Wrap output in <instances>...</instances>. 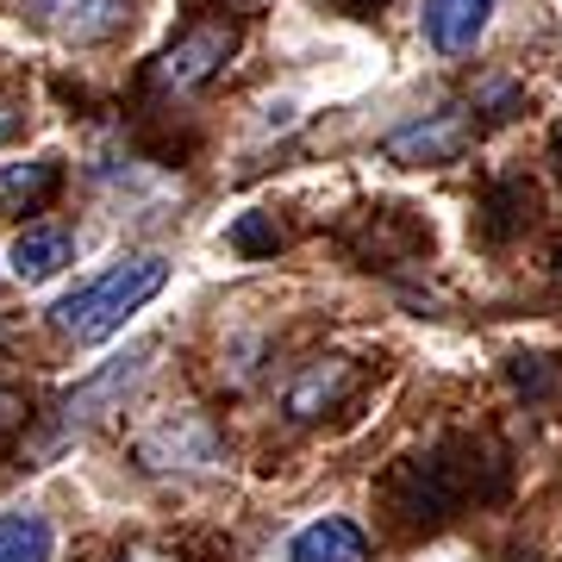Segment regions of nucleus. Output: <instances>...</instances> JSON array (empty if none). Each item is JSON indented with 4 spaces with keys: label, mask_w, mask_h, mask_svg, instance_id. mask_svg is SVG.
<instances>
[{
    "label": "nucleus",
    "mask_w": 562,
    "mask_h": 562,
    "mask_svg": "<svg viewBox=\"0 0 562 562\" xmlns=\"http://www.w3.org/2000/svg\"><path fill=\"white\" fill-rule=\"evenodd\" d=\"M0 138H7V113H0Z\"/></svg>",
    "instance_id": "4468645a"
},
{
    "label": "nucleus",
    "mask_w": 562,
    "mask_h": 562,
    "mask_svg": "<svg viewBox=\"0 0 562 562\" xmlns=\"http://www.w3.org/2000/svg\"><path fill=\"white\" fill-rule=\"evenodd\" d=\"M162 288H169V262L162 257H150V250H144V257H120L113 269H101V276L88 281V288H76L69 301L50 306V319H57L63 338L101 344V338H113L132 313H144Z\"/></svg>",
    "instance_id": "f257e3e1"
},
{
    "label": "nucleus",
    "mask_w": 562,
    "mask_h": 562,
    "mask_svg": "<svg viewBox=\"0 0 562 562\" xmlns=\"http://www.w3.org/2000/svg\"><path fill=\"white\" fill-rule=\"evenodd\" d=\"M232 44H238V32L232 25H201L194 38H181L169 57H162V88H201L213 69H220L225 57H232Z\"/></svg>",
    "instance_id": "39448f33"
},
{
    "label": "nucleus",
    "mask_w": 562,
    "mask_h": 562,
    "mask_svg": "<svg viewBox=\"0 0 562 562\" xmlns=\"http://www.w3.org/2000/svg\"><path fill=\"white\" fill-rule=\"evenodd\" d=\"M144 357H150V350H144ZM144 357H132V362H125V357H120V362H106V369H101V375H94L88 387H81V394H69V401H63V419L50 425V438H44V443H32V457H50V443H57V438L81 431L88 419H101V406H106V401H120L125 387L138 382Z\"/></svg>",
    "instance_id": "7ed1b4c3"
},
{
    "label": "nucleus",
    "mask_w": 562,
    "mask_h": 562,
    "mask_svg": "<svg viewBox=\"0 0 562 562\" xmlns=\"http://www.w3.org/2000/svg\"><path fill=\"white\" fill-rule=\"evenodd\" d=\"M344 369L338 357H325V369H306V382H294V394H288V413L294 419H319V406H331L344 394Z\"/></svg>",
    "instance_id": "9b49d317"
},
{
    "label": "nucleus",
    "mask_w": 562,
    "mask_h": 562,
    "mask_svg": "<svg viewBox=\"0 0 562 562\" xmlns=\"http://www.w3.org/2000/svg\"><path fill=\"white\" fill-rule=\"evenodd\" d=\"M57 531L38 513H0V562H50Z\"/></svg>",
    "instance_id": "1a4fd4ad"
},
{
    "label": "nucleus",
    "mask_w": 562,
    "mask_h": 562,
    "mask_svg": "<svg viewBox=\"0 0 562 562\" xmlns=\"http://www.w3.org/2000/svg\"><path fill=\"white\" fill-rule=\"evenodd\" d=\"M487 13L494 0H425V38L438 57H469L487 32Z\"/></svg>",
    "instance_id": "20e7f679"
},
{
    "label": "nucleus",
    "mask_w": 562,
    "mask_h": 562,
    "mask_svg": "<svg viewBox=\"0 0 562 562\" xmlns=\"http://www.w3.org/2000/svg\"><path fill=\"white\" fill-rule=\"evenodd\" d=\"M288 562H369V538L350 519H313L288 543Z\"/></svg>",
    "instance_id": "0eeeda50"
},
{
    "label": "nucleus",
    "mask_w": 562,
    "mask_h": 562,
    "mask_svg": "<svg viewBox=\"0 0 562 562\" xmlns=\"http://www.w3.org/2000/svg\"><path fill=\"white\" fill-rule=\"evenodd\" d=\"M232 244H238V250H276L281 232L269 220H257V213H244V220L232 225Z\"/></svg>",
    "instance_id": "f8f14e48"
},
{
    "label": "nucleus",
    "mask_w": 562,
    "mask_h": 562,
    "mask_svg": "<svg viewBox=\"0 0 562 562\" xmlns=\"http://www.w3.org/2000/svg\"><path fill=\"white\" fill-rule=\"evenodd\" d=\"M132 562H157V557H132Z\"/></svg>",
    "instance_id": "2eb2a0df"
},
{
    "label": "nucleus",
    "mask_w": 562,
    "mask_h": 562,
    "mask_svg": "<svg viewBox=\"0 0 562 562\" xmlns=\"http://www.w3.org/2000/svg\"><path fill=\"white\" fill-rule=\"evenodd\" d=\"M20 425H25V401L0 387V443H13V438H20Z\"/></svg>",
    "instance_id": "ddd939ff"
},
{
    "label": "nucleus",
    "mask_w": 562,
    "mask_h": 562,
    "mask_svg": "<svg viewBox=\"0 0 562 562\" xmlns=\"http://www.w3.org/2000/svg\"><path fill=\"white\" fill-rule=\"evenodd\" d=\"M462 144H469L462 113H438L431 125H413V132H401V138H387V157H401V162H450Z\"/></svg>",
    "instance_id": "6e6552de"
},
{
    "label": "nucleus",
    "mask_w": 562,
    "mask_h": 562,
    "mask_svg": "<svg viewBox=\"0 0 562 562\" xmlns=\"http://www.w3.org/2000/svg\"><path fill=\"white\" fill-rule=\"evenodd\" d=\"M25 13L63 44H106L138 20V0H25Z\"/></svg>",
    "instance_id": "f03ea898"
},
{
    "label": "nucleus",
    "mask_w": 562,
    "mask_h": 562,
    "mask_svg": "<svg viewBox=\"0 0 562 562\" xmlns=\"http://www.w3.org/2000/svg\"><path fill=\"white\" fill-rule=\"evenodd\" d=\"M7 262H13V276L32 288V281H50V276H63V269L76 262V238H69L63 225H32V232L13 238Z\"/></svg>",
    "instance_id": "423d86ee"
},
{
    "label": "nucleus",
    "mask_w": 562,
    "mask_h": 562,
    "mask_svg": "<svg viewBox=\"0 0 562 562\" xmlns=\"http://www.w3.org/2000/svg\"><path fill=\"white\" fill-rule=\"evenodd\" d=\"M57 157H38V162H7L0 169V201H25V206H38L57 194Z\"/></svg>",
    "instance_id": "9d476101"
},
{
    "label": "nucleus",
    "mask_w": 562,
    "mask_h": 562,
    "mask_svg": "<svg viewBox=\"0 0 562 562\" xmlns=\"http://www.w3.org/2000/svg\"><path fill=\"white\" fill-rule=\"evenodd\" d=\"M557 144H562V132H557Z\"/></svg>",
    "instance_id": "dca6fc26"
}]
</instances>
